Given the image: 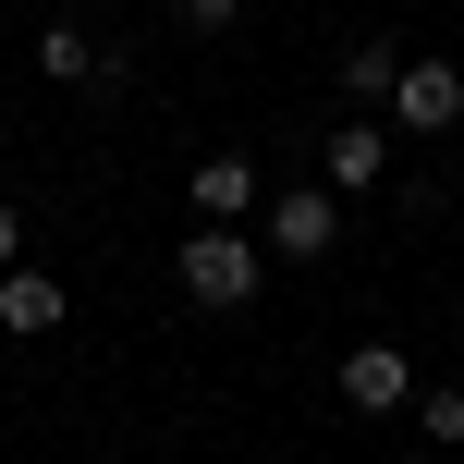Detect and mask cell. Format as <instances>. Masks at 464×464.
Returning <instances> with one entry per match:
<instances>
[{
	"instance_id": "1",
	"label": "cell",
	"mask_w": 464,
	"mask_h": 464,
	"mask_svg": "<svg viewBox=\"0 0 464 464\" xmlns=\"http://www.w3.org/2000/svg\"><path fill=\"white\" fill-rule=\"evenodd\" d=\"M256 281H269L256 232H232V220H196V232H184V294L208 305V318H232V305H256Z\"/></svg>"
},
{
	"instance_id": "2",
	"label": "cell",
	"mask_w": 464,
	"mask_h": 464,
	"mask_svg": "<svg viewBox=\"0 0 464 464\" xmlns=\"http://www.w3.org/2000/svg\"><path fill=\"white\" fill-rule=\"evenodd\" d=\"M256 232H269V256H330L343 245V196L330 184H281L269 208H256Z\"/></svg>"
},
{
	"instance_id": "3",
	"label": "cell",
	"mask_w": 464,
	"mask_h": 464,
	"mask_svg": "<svg viewBox=\"0 0 464 464\" xmlns=\"http://www.w3.org/2000/svg\"><path fill=\"white\" fill-rule=\"evenodd\" d=\"M416 392H428V379H416L403 343H354V354H343V403H354V416H403Z\"/></svg>"
},
{
	"instance_id": "4",
	"label": "cell",
	"mask_w": 464,
	"mask_h": 464,
	"mask_svg": "<svg viewBox=\"0 0 464 464\" xmlns=\"http://www.w3.org/2000/svg\"><path fill=\"white\" fill-rule=\"evenodd\" d=\"M392 122H403V135H452V122H464V73L452 62H403L392 73Z\"/></svg>"
},
{
	"instance_id": "5",
	"label": "cell",
	"mask_w": 464,
	"mask_h": 464,
	"mask_svg": "<svg viewBox=\"0 0 464 464\" xmlns=\"http://www.w3.org/2000/svg\"><path fill=\"white\" fill-rule=\"evenodd\" d=\"M318 184H330V196H367V184H392V135H379V122H330V147H318Z\"/></svg>"
},
{
	"instance_id": "6",
	"label": "cell",
	"mask_w": 464,
	"mask_h": 464,
	"mask_svg": "<svg viewBox=\"0 0 464 464\" xmlns=\"http://www.w3.org/2000/svg\"><path fill=\"white\" fill-rule=\"evenodd\" d=\"M0 330H13V343H49V330H62V281L13 256V269H0Z\"/></svg>"
},
{
	"instance_id": "7",
	"label": "cell",
	"mask_w": 464,
	"mask_h": 464,
	"mask_svg": "<svg viewBox=\"0 0 464 464\" xmlns=\"http://www.w3.org/2000/svg\"><path fill=\"white\" fill-rule=\"evenodd\" d=\"M256 208H269V184H256V160H232V147H220V160L196 171V220H232V232H245Z\"/></svg>"
},
{
	"instance_id": "8",
	"label": "cell",
	"mask_w": 464,
	"mask_h": 464,
	"mask_svg": "<svg viewBox=\"0 0 464 464\" xmlns=\"http://www.w3.org/2000/svg\"><path fill=\"white\" fill-rule=\"evenodd\" d=\"M392 73H403V49H392V37H354V49H343V73H330V86L354 98V122H379V111H392Z\"/></svg>"
},
{
	"instance_id": "9",
	"label": "cell",
	"mask_w": 464,
	"mask_h": 464,
	"mask_svg": "<svg viewBox=\"0 0 464 464\" xmlns=\"http://www.w3.org/2000/svg\"><path fill=\"white\" fill-rule=\"evenodd\" d=\"M37 73H49V86H111L122 62L86 37V24H49V37H37Z\"/></svg>"
},
{
	"instance_id": "10",
	"label": "cell",
	"mask_w": 464,
	"mask_h": 464,
	"mask_svg": "<svg viewBox=\"0 0 464 464\" xmlns=\"http://www.w3.org/2000/svg\"><path fill=\"white\" fill-rule=\"evenodd\" d=\"M403 416H416V428H428V440H440V452H464V392H416V403H403Z\"/></svg>"
},
{
	"instance_id": "11",
	"label": "cell",
	"mask_w": 464,
	"mask_h": 464,
	"mask_svg": "<svg viewBox=\"0 0 464 464\" xmlns=\"http://www.w3.org/2000/svg\"><path fill=\"white\" fill-rule=\"evenodd\" d=\"M171 13H184V37H232V24H245V0H171Z\"/></svg>"
},
{
	"instance_id": "12",
	"label": "cell",
	"mask_w": 464,
	"mask_h": 464,
	"mask_svg": "<svg viewBox=\"0 0 464 464\" xmlns=\"http://www.w3.org/2000/svg\"><path fill=\"white\" fill-rule=\"evenodd\" d=\"M13 256H24V208L0 196V269H13Z\"/></svg>"
}]
</instances>
